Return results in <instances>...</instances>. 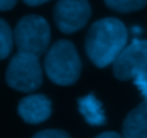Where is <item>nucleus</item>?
<instances>
[{
	"instance_id": "14",
	"label": "nucleus",
	"mask_w": 147,
	"mask_h": 138,
	"mask_svg": "<svg viewBox=\"0 0 147 138\" xmlns=\"http://www.w3.org/2000/svg\"><path fill=\"white\" fill-rule=\"evenodd\" d=\"M17 0H0V10H10L16 6Z\"/></svg>"
},
{
	"instance_id": "12",
	"label": "nucleus",
	"mask_w": 147,
	"mask_h": 138,
	"mask_svg": "<svg viewBox=\"0 0 147 138\" xmlns=\"http://www.w3.org/2000/svg\"><path fill=\"white\" fill-rule=\"evenodd\" d=\"M33 138H70V135L60 130H43L37 133Z\"/></svg>"
},
{
	"instance_id": "16",
	"label": "nucleus",
	"mask_w": 147,
	"mask_h": 138,
	"mask_svg": "<svg viewBox=\"0 0 147 138\" xmlns=\"http://www.w3.org/2000/svg\"><path fill=\"white\" fill-rule=\"evenodd\" d=\"M26 4H29V6H39V4H43V3H46L47 0H23Z\"/></svg>"
},
{
	"instance_id": "3",
	"label": "nucleus",
	"mask_w": 147,
	"mask_h": 138,
	"mask_svg": "<svg viewBox=\"0 0 147 138\" xmlns=\"http://www.w3.org/2000/svg\"><path fill=\"white\" fill-rule=\"evenodd\" d=\"M19 53L42 56L50 43V27L47 21L36 14L24 16L16 26L13 33Z\"/></svg>"
},
{
	"instance_id": "7",
	"label": "nucleus",
	"mask_w": 147,
	"mask_h": 138,
	"mask_svg": "<svg viewBox=\"0 0 147 138\" xmlns=\"http://www.w3.org/2000/svg\"><path fill=\"white\" fill-rule=\"evenodd\" d=\"M19 115L29 124H40L51 114V102L43 94L27 95L20 100L17 107Z\"/></svg>"
},
{
	"instance_id": "5",
	"label": "nucleus",
	"mask_w": 147,
	"mask_h": 138,
	"mask_svg": "<svg viewBox=\"0 0 147 138\" xmlns=\"http://www.w3.org/2000/svg\"><path fill=\"white\" fill-rule=\"evenodd\" d=\"M147 73V40H134L126 46L113 63V74L119 80H134Z\"/></svg>"
},
{
	"instance_id": "11",
	"label": "nucleus",
	"mask_w": 147,
	"mask_h": 138,
	"mask_svg": "<svg viewBox=\"0 0 147 138\" xmlns=\"http://www.w3.org/2000/svg\"><path fill=\"white\" fill-rule=\"evenodd\" d=\"M13 47V33L10 26L0 19V60L6 58Z\"/></svg>"
},
{
	"instance_id": "4",
	"label": "nucleus",
	"mask_w": 147,
	"mask_h": 138,
	"mask_svg": "<svg viewBox=\"0 0 147 138\" xmlns=\"http://www.w3.org/2000/svg\"><path fill=\"white\" fill-rule=\"evenodd\" d=\"M6 81L17 91L37 90L43 81L39 58L27 53L14 54L6 71Z\"/></svg>"
},
{
	"instance_id": "2",
	"label": "nucleus",
	"mask_w": 147,
	"mask_h": 138,
	"mask_svg": "<svg viewBox=\"0 0 147 138\" xmlns=\"http://www.w3.org/2000/svg\"><path fill=\"white\" fill-rule=\"evenodd\" d=\"M45 71L54 84H74L82 71V60L74 44L67 40L56 42L46 54Z\"/></svg>"
},
{
	"instance_id": "8",
	"label": "nucleus",
	"mask_w": 147,
	"mask_h": 138,
	"mask_svg": "<svg viewBox=\"0 0 147 138\" xmlns=\"http://www.w3.org/2000/svg\"><path fill=\"white\" fill-rule=\"evenodd\" d=\"M124 138H147V100L130 111L123 123Z\"/></svg>"
},
{
	"instance_id": "1",
	"label": "nucleus",
	"mask_w": 147,
	"mask_h": 138,
	"mask_svg": "<svg viewBox=\"0 0 147 138\" xmlns=\"http://www.w3.org/2000/svg\"><path fill=\"white\" fill-rule=\"evenodd\" d=\"M127 29L119 20L106 17L92 24L86 36V53L100 68L114 63L127 43Z\"/></svg>"
},
{
	"instance_id": "13",
	"label": "nucleus",
	"mask_w": 147,
	"mask_h": 138,
	"mask_svg": "<svg viewBox=\"0 0 147 138\" xmlns=\"http://www.w3.org/2000/svg\"><path fill=\"white\" fill-rule=\"evenodd\" d=\"M133 81H134L136 87L140 90L142 95L144 97V100H147V73H143V74L137 76Z\"/></svg>"
},
{
	"instance_id": "10",
	"label": "nucleus",
	"mask_w": 147,
	"mask_h": 138,
	"mask_svg": "<svg viewBox=\"0 0 147 138\" xmlns=\"http://www.w3.org/2000/svg\"><path fill=\"white\" fill-rule=\"evenodd\" d=\"M104 3L116 11L129 13L143 9L147 4V0H104Z\"/></svg>"
},
{
	"instance_id": "9",
	"label": "nucleus",
	"mask_w": 147,
	"mask_h": 138,
	"mask_svg": "<svg viewBox=\"0 0 147 138\" xmlns=\"http://www.w3.org/2000/svg\"><path fill=\"white\" fill-rule=\"evenodd\" d=\"M79 111L84 117V120L92 125L98 127L106 123V115L101 102L93 94H87L83 98H79Z\"/></svg>"
},
{
	"instance_id": "15",
	"label": "nucleus",
	"mask_w": 147,
	"mask_h": 138,
	"mask_svg": "<svg viewBox=\"0 0 147 138\" xmlns=\"http://www.w3.org/2000/svg\"><path fill=\"white\" fill-rule=\"evenodd\" d=\"M96 138H124V137L119 135L117 133H103V134H100V135Z\"/></svg>"
},
{
	"instance_id": "6",
	"label": "nucleus",
	"mask_w": 147,
	"mask_h": 138,
	"mask_svg": "<svg viewBox=\"0 0 147 138\" xmlns=\"http://www.w3.org/2000/svg\"><path fill=\"white\" fill-rule=\"evenodd\" d=\"M92 14L87 0H59L53 10L56 26L60 31L70 34L86 26Z\"/></svg>"
}]
</instances>
